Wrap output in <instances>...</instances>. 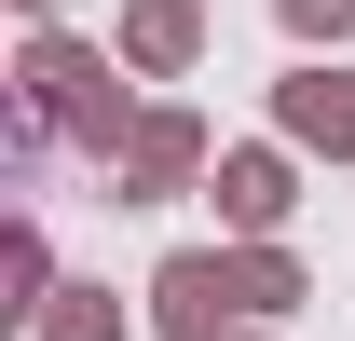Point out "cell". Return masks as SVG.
<instances>
[{
    "label": "cell",
    "instance_id": "cell-4",
    "mask_svg": "<svg viewBox=\"0 0 355 341\" xmlns=\"http://www.w3.org/2000/svg\"><path fill=\"white\" fill-rule=\"evenodd\" d=\"M164 341H219L246 300H232V246H178V259H150V300H137Z\"/></svg>",
    "mask_w": 355,
    "mask_h": 341
},
{
    "label": "cell",
    "instance_id": "cell-10",
    "mask_svg": "<svg viewBox=\"0 0 355 341\" xmlns=\"http://www.w3.org/2000/svg\"><path fill=\"white\" fill-rule=\"evenodd\" d=\"M273 28H287L301 55H342L355 42V0H273Z\"/></svg>",
    "mask_w": 355,
    "mask_h": 341
},
{
    "label": "cell",
    "instance_id": "cell-3",
    "mask_svg": "<svg viewBox=\"0 0 355 341\" xmlns=\"http://www.w3.org/2000/svg\"><path fill=\"white\" fill-rule=\"evenodd\" d=\"M219 232L232 246H260V232H287V205H301V150L287 137H246V150H219Z\"/></svg>",
    "mask_w": 355,
    "mask_h": 341
},
{
    "label": "cell",
    "instance_id": "cell-12",
    "mask_svg": "<svg viewBox=\"0 0 355 341\" xmlns=\"http://www.w3.org/2000/svg\"><path fill=\"white\" fill-rule=\"evenodd\" d=\"M14 14H42V28H55V0H14Z\"/></svg>",
    "mask_w": 355,
    "mask_h": 341
},
{
    "label": "cell",
    "instance_id": "cell-6",
    "mask_svg": "<svg viewBox=\"0 0 355 341\" xmlns=\"http://www.w3.org/2000/svg\"><path fill=\"white\" fill-rule=\"evenodd\" d=\"M110 55H123L137 82H191V69H205V0H123Z\"/></svg>",
    "mask_w": 355,
    "mask_h": 341
},
{
    "label": "cell",
    "instance_id": "cell-7",
    "mask_svg": "<svg viewBox=\"0 0 355 341\" xmlns=\"http://www.w3.org/2000/svg\"><path fill=\"white\" fill-rule=\"evenodd\" d=\"M232 300L287 328V314H301V300H314V273H301V259H287V246H273V232H260V246H232Z\"/></svg>",
    "mask_w": 355,
    "mask_h": 341
},
{
    "label": "cell",
    "instance_id": "cell-5",
    "mask_svg": "<svg viewBox=\"0 0 355 341\" xmlns=\"http://www.w3.org/2000/svg\"><path fill=\"white\" fill-rule=\"evenodd\" d=\"M273 137L314 150V164H355V69L342 55H301V69L273 82Z\"/></svg>",
    "mask_w": 355,
    "mask_h": 341
},
{
    "label": "cell",
    "instance_id": "cell-1",
    "mask_svg": "<svg viewBox=\"0 0 355 341\" xmlns=\"http://www.w3.org/2000/svg\"><path fill=\"white\" fill-rule=\"evenodd\" d=\"M14 110H28L42 137H69L83 164H123V137H137V69L96 55V42H69V28H28V55H14Z\"/></svg>",
    "mask_w": 355,
    "mask_h": 341
},
{
    "label": "cell",
    "instance_id": "cell-9",
    "mask_svg": "<svg viewBox=\"0 0 355 341\" xmlns=\"http://www.w3.org/2000/svg\"><path fill=\"white\" fill-rule=\"evenodd\" d=\"M0 287H14V314H42V300H55V246H42V218H14V232H0Z\"/></svg>",
    "mask_w": 355,
    "mask_h": 341
},
{
    "label": "cell",
    "instance_id": "cell-8",
    "mask_svg": "<svg viewBox=\"0 0 355 341\" xmlns=\"http://www.w3.org/2000/svg\"><path fill=\"white\" fill-rule=\"evenodd\" d=\"M28 341H123V300L110 287H55L42 314H28Z\"/></svg>",
    "mask_w": 355,
    "mask_h": 341
},
{
    "label": "cell",
    "instance_id": "cell-11",
    "mask_svg": "<svg viewBox=\"0 0 355 341\" xmlns=\"http://www.w3.org/2000/svg\"><path fill=\"white\" fill-rule=\"evenodd\" d=\"M219 341H273V314H232V328H219Z\"/></svg>",
    "mask_w": 355,
    "mask_h": 341
},
{
    "label": "cell",
    "instance_id": "cell-2",
    "mask_svg": "<svg viewBox=\"0 0 355 341\" xmlns=\"http://www.w3.org/2000/svg\"><path fill=\"white\" fill-rule=\"evenodd\" d=\"M219 177V137H205V110L191 96H150L123 137V164H110V205H178V191H205Z\"/></svg>",
    "mask_w": 355,
    "mask_h": 341
}]
</instances>
